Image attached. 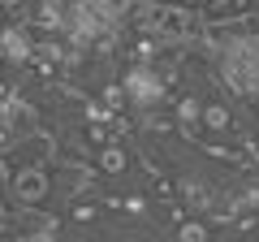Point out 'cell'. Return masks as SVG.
Masks as SVG:
<instances>
[{
    "instance_id": "obj_1",
    "label": "cell",
    "mask_w": 259,
    "mask_h": 242,
    "mask_svg": "<svg viewBox=\"0 0 259 242\" xmlns=\"http://www.w3.org/2000/svg\"><path fill=\"white\" fill-rule=\"evenodd\" d=\"M117 87L125 95V112H134V117L168 108V91H173L156 65H125V74L117 78Z\"/></svg>"
},
{
    "instance_id": "obj_2",
    "label": "cell",
    "mask_w": 259,
    "mask_h": 242,
    "mask_svg": "<svg viewBox=\"0 0 259 242\" xmlns=\"http://www.w3.org/2000/svg\"><path fill=\"white\" fill-rule=\"evenodd\" d=\"M229 130H233V108L225 100H203V139L221 143Z\"/></svg>"
},
{
    "instance_id": "obj_3",
    "label": "cell",
    "mask_w": 259,
    "mask_h": 242,
    "mask_svg": "<svg viewBox=\"0 0 259 242\" xmlns=\"http://www.w3.org/2000/svg\"><path fill=\"white\" fill-rule=\"evenodd\" d=\"M173 242H216L212 221H203V216H177V225H173Z\"/></svg>"
},
{
    "instance_id": "obj_4",
    "label": "cell",
    "mask_w": 259,
    "mask_h": 242,
    "mask_svg": "<svg viewBox=\"0 0 259 242\" xmlns=\"http://www.w3.org/2000/svg\"><path fill=\"white\" fill-rule=\"evenodd\" d=\"M173 5H186V9H194V13H203L212 0H173Z\"/></svg>"
}]
</instances>
